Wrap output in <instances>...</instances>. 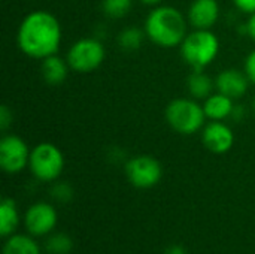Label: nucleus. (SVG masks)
Here are the masks:
<instances>
[{"instance_id": "1", "label": "nucleus", "mask_w": 255, "mask_h": 254, "mask_svg": "<svg viewBox=\"0 0 255 254\" xmlns=\"http://www.w3.org/2000/svg\"><path fill=\"white\" fill-rule=\"evenodd\" d=\"M63 40L60 19L49 10L28 12L19 22L16 43L22 54L34 60H43L58 52Z\"/></svg>"}, {"instance_id": "2", "label": "nucleus", "mask_w": 255, "mask_h": 254, "mask_svg": "<svg viewBox=\"0 0 255 254\" xmlns=\"http://www.w3.org/2000/svg\"><path fill=\"white\" fill-rule=\"evenodd\" d=\"M187 13L170 4L154 6L146 15L143 30L148 40L160 48H176L188 34Z\"/></svg>"}, {"instance_id": "3", "label": "nucleus", "mask_w": 255, "mask_h": 254, "mask_svg": "<svg viewBox=\"0 0 255 254\" xmlns=\"http://www.w3.org/2000/svg\"><path fill=\"white\" fill-rule=\"evenodd\" d=\"M221 43L212 30L193 28L179 45L181 57L193 70H205L218 57Z\"/></svg>"}, {"instance_id": "4", "label": "nucleus", "mask_w": 255, "mask_h": 254, "mask_svg": "<svg viewBox=\"0 0 255 254\" xmlns=\"http://www.w3.org/2000/svg\"><path fill=\"white\" fill-rule=\"evenodd\" d=\"M164 118L170 129L182 136L202 132L208 120L203 105L193 97H178L170 100L164 109Z\"/></svg>"}, {"instance_id": "5", "label": "nucleus", "mask_w": 255, "mask_h": 254, "mask_svg": "<svg viewBox=\"0 0 255 254\" xmlns=\"http://www.w3.org/2000/svg\"><path fill=\"white\" fill-rule=\"evenodd\" d=\"M28 169L40 183H55L64 169V154L52 142H40L31 148Z\"/></svg>"}, {"instance_id": "6", "label": "nucleus", "mask_w": 255, "mask_h": 254, "mask_svg": "<svg viewBox=\"0 0 255 254\" xmlns=\"http://www.w3.org/2000/svg\"><path fill=\"white\" fill-rule=\"evenodd\" d=\"M106 58V48L96 36L81 37L67 49L66 60L76 73H91L97 70Z\"/></svg>"}, {"instance_id": "7", "label": "nucleus", "mask_w": 255, "mask_h": 254, "mask_svg": "<svg viewBox=\"0 0 255 254\" xmlns=\"http://www.w3.org/2000/svg\"><path fill=\"white\" fill-rule=\"evenodd\" d=\"M124 171L128 183L136 189H152L161 181L163 177L161 163L148 154H139L128 159Z\"/></svg>"}, {"instance_id": "8", "label": "nucleus", "mask_w": 255, "mask_h": 254, "mask_svg": "<svg viewBox=\"0 0 255 254\" xmlns=\"http://www.w3.org/2000/svg\"><path fill=\"white\" fill-rule=\"evenodd\" d=\"M31 150L27 142L13 133H4L0 139V168L6 174H19L28 166Z\"/></svg>"}, {"instance_id": "9", "label": "nucleus", "mask_w": 255, "mask_h": 254, "mask_svg": "<svg viewBox=\"0 0 255 254\" xmlns=\"http://www.w3.org/2000/svg\"><path fill=\"white\" fill-rule=\"evenodd\" d=\"M58 214L57 210L48 202L33 204L24 217L25 229L33 237H45L54 231L57 226Z\"/></svg>"}, {"instance_id": "10", "label": "nucleus", "mask_w": 255, "mask_h": 254, "mask_svg": "<svg viewBox=\"0 0 255 254\" xmlns=\"http://www.w3.org/2000/svg\"><path fill=\"white\" fill-rule=\"evenodd\" d=\"M202 142L214 154H226L235 145V133L224 121H209L202 129Z\"/></svg>"}, {"instance_id": "11", "label": "nucleus", "mask_w": 255, "mask_h": 254, "mask_svg": "<svg viewBox=\"0 0 255 254\" xmlns=\"http://www.w3.org/2000/svg\"><path fill=\"white\" fill-rule=\"evenodd\" d=\"M220 16L221 6L218 0H193L187 10L190 25L199 30H212Z\"/></svg>"}, {"instance_id": "12", "label": "nucleus", "mask_w": 255, "mask_h": 254, "mask_svg": "<svg viewBox=\"0 0 255 254\" xmlns=\"http://www.w3.org/2000/svg\"><path fill=\"white\" fill-rule=\"evenodd\" d=\"M250 78L247 76L245 70L229 67L221 70L215 78V88L217 91L232 97L233 100H238L244 97L248 93L250 88Z\"/></svg>"}, {"instance_id": "13", "label": "nucleus", "mask_w": 255, "mask_h": 254, "mask_svg": "<svg viewBox=\"0 0 255 254\" xmlns=\"http://www.w3.org/2000/svg\"><path fill=\"white\" fill-rule=\"evenodd\" d=\"M203 111L208 120L211 121H226L232 117L235 100L220 91H214L209 97L203 100Z\"/></svg>"}, {"instance_id": "14", "label": "nucleus", "mask_w": 255, "mask_h": 254, "mask_svg": "<svg viewBox=\"0 0 255 254\" xmlns=\"http://www.w3.org/2000/svg\"><path fill=\"white\" fill-rule=\"evenodd\" d=\"M70 70L72 69L66 57L63 58L58 54L40 60V75L48 85H61L66 81Z\"/></svg>"}, {"instance_id": "15", "label": "nucleus", "mask_w": 255, "mask_h": 254, "mask_svg": "<svg viewBox=\"0 0 255 254\" xmlns=\"http://www.w3.org/2000/svg\"><path fill=\"white\" fill-rule=\"evenodd\" d=\"M185 85H187V91L190 97L196 100H205L217 90L215 81L205 70H193L187 76Z\"/></svg>"}, {"instance_id": "16", "label": "nucleus", "mask_w": 255, "mask_h": 254, "mask_svg": "<svg viewBox=\"0 0 255 254\" xmlns=\"http://www.w3.org/2000/svg\"><path fill=\"white\" fill-rule=\"evenodd\" d=\"M18 223H19V213H18V208H16L13 199H10V198L1 199V204H0V235L3 238H9L15 232Z\"/></svg>"}, {"instance_id": "17", "label": "nucleus", "mask_w": 255, "mask_h": 254, "mask_svg": "<svg viewBox=\"0 0 255 254\" xmlns=\"http://www.w3.org/2000/svg\"><path fill=\"white\" fill-rule=\"evenodd\" d=\"M146 37V33L143 28L136 27V25H130L123 28L118 36H117V43L118 46L126 51V52H134L137 49H140V46L143 45Z\"/></svg>"}, {"instance_id": "18", "label": "nucleus", "mask_w": 255, "mask_h": 254, "mask_svg": "<svg viewBox=\"0 0 255 254\" xmlns=\"http://www.w3.org/2000/svg\"><path fill=\"white\" fill-rule=\"evenodd\" d=\"M3 254H40V249L30 237L10 235L4 243Z\"/></svg>"}, {"instance_id": "19", "label": "nucleus", "mask_w": 255, "mask_h": 254, "mask_svg": "<svg viewBox=\"0 0 255 254\" xmlns=\"http://www.w3.org/2000/svg\"><path fill=\"white\" fill-rule=\"evenodd\" d=\"M133 7V0H102V12L111 19H121Z\"/></svg>"}, {"instance_id": "20", "label": "nucleus", "mask_w": 255, "mask_h": 254, "mask_svg": "<svg viewBox=\"0 0 255 254\" xmlns=\"http://www.w3.org/2000/svg\"><path fill=\"white\" fill-rule=\"evenodd\" d=\"M45 249L49 254H69L73 250V241L67 234H54L46 240Z\"/></svg>"}, {"instance_id": "21", "label": "nucleus", "mask_w": 255, "mask_h": 254, "mask_svg": "<svg viewBox=\"0 0 255 254\" xmlns=\"http://www.w3.org/2000/svg\"><path fill=\"white\" fill-rule=\"evenodd\" d=\"M51 196L52 199H55L60 204H66L69 201H72L73 198V189L70 184L63 183V181H55V184L51 189Z\"/></svg>"}, {"instance_id": "22", "label": "nucleus", "mask_w": 255, "mask_h": 254, "mask_svg": "<svg viewBox=\"0 0 255 254\" xmlns=\"http://www.w3.org/2000/svg\"><path fill=\"white\" fill-rule=\"evenodd\" d=\"M13 123V114H12V109L6 105H1L0 106V130L3 133H7L9 127L12 126Z\"/></svg>"}, {"instance_id": "23", "label": "nucleus", "mask_w": 255, "mask_h": 254, "mask_svg": "<svg viewBox=\"0 0 255 254\" xmlns=\"http://www.w3.org/2000/svg\"><path fill=\"white\" fill-rule=\"evenodd\" d=\"M244 70H245L247 76L250 78L251 84L255 85V48L247 55L245 64H244Z\"/></svg>"}, {"instance_id": "24", "label": "nucleus", "mask_w": 255, "mask_h": 254, "mask_svg": "<svg viewBox=\"0 0 255 254\" xmlns=\"http://www.w3.org/2000/svg\"><path fill=\"white\" fill-rule=\"evenodd\" d=\"M233 4L236 6L238 10L244 13H254L255 12V0H233Z\"/></svg>"}, {"instance_id": "25", "label": "nucleus", "mask_w": 255, "mask_h": 254, "mask_svg": "<svg viewBox=\"0 0 255 254\" xmlns=\"http://www.w3.org/2000/svg\"><path fill=\"white\" fill-rule=\"evenodd\" d=\"M244 30H245V33L255 42V12L250 15L248 21L244 24Z\"/></svg>"}, {"instance_id": "26", "label": "nucleus", "mask_w": 255, "mask_h": 254, "mask_svg": "<svg viewBox=\"0 0 255 254\" xmlns=\"http://www.w3.org/2000/svg\"><path fill=\"white\" fill-rule=\"evenodd\" d=\"M245 115H247V109H245V106L244 105H235V108H233V112H232V120H235L236 123H239V121H242L244 118H245Z\"/></svg>"}, {"instance_id": "27", "label": "nucleus", "mask_w": 255, "mask_h": 254, "mask_svg": "<svg viewBox=\"0 0 255 254\" xmlns=\"http://www.w3.org/2000/svg\"><path fill=\"white\" fill-rule=\"evenodd\" d=\"M163 254H187V252H185V249L181 247V246H170L169 249L164 250V253Z\"/></svg>"}, {"instance_id": "28", "label": "nucleus", "mask_w": 255, "mask_h": 254, "mask_svg": "<svg viewBox=\"0 0 255 254\" xmlns=\"http://www.w3.org/2000/svg\"><path fill=\"white\" fill-rule=\"evenodd\" d=\"M140 3H143V4H146V6H158V4H163L164 3V0H139Z\"/></svg>"}, {"instance_id": "29", "label": "nucleus", "mask_w": 255, "mask_h": 254, "mask_svg": "<svg viewBox=\"0 0 255 254\" xmlns=\"http://www.w3.org/2000/svg\"><path fill=\"white\" fill-rule=\"evenodd\" d=\"M253 111H254V114H255V96H254V99H253Z\"/></svg>"}]
</instances>
